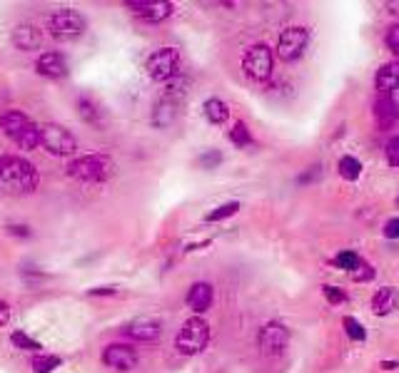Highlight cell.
Returning a JSON list of instances; mask_svg holds the SVG:
<instances>
[{"label": "cell", "mask_w": 399, "mask_h": 373, "mask_svg": "<svg viewBox=\"0 0 399 373\" xmlns=\"http://www.w3.org/2000/svg\"><path fill=\"white\" fill-rule=\"evenodd\" d=\"M38 184H40V174L28 160L13 155L0 157V192L28 194L38 189Z\"/></svg>", "instance_id": "cell-1"}, {"label": "cell", "mask_w": 399, "mask_h": 373, "mask_svg": "<svg viewBox=\"0 0 399 373\" xmlns=\"http://www.w3.org/2000/svg\"><path fill=\"white\" fill-rule=\"evenodd\" d=\"M0 127H3L8 140L16 142L21 150H35L40 145V125H35L23 110L8 107L0 115Z\"/></svg>", "instance_id": "cell-2"}, {"label": "cell", "mask_w": 399, "mask_h": 373, "mask_svg": "<svg viewBox=\"0 0 399 373\" xmlns=\"http://www.w3.org/2000/svg\"><path fill=\"white\" fill-rule=\"evenodd\" d=\"M207 343H210V323L200 316L187 318L175 338V346L182 356H197L205 351Z\"/></svg>", "instance_id": "cell-3"}, {"label": "cell", "mask_w": 399, "mask_h": 373, "mask_svg": "<svg viewBox=\"0 0 399 373\" xmlns=\"http://www.w3.org/2000/svg\"><path fill=\"white\" fill-rule=\"evenodd\" d=\"M113 172V162L108 155H82L67 162V174L80 182H103Z\"/></svg>", "instance_id": "cell-4"}, {"label": "cell", "mask_w": 399, "mask_h": 373, "mask_svg": "<svg viewBox=\"0 0 399 373\" xmlns=\"http://www.w3.org/2000/svg\"><path fill=\"white\" fill-rule=\"evenodd\" d=\"M180 62L177 48H158L145 62V72L155 82H170L180 75Z\"/></svg>", "instance_id": "cell-5"}, {"label": "cell", "mask_w": 399, "mask_h": 373, "mask_svg": "<svg viewBox=\"0 0 399 373\" xmlns=\"http://www.w3.org/2000/svg\"><path fill=\"white\" fill-rule=\"evenodd\" d=\"M40 147L55 157H72L77 152V140L67 127L58 122H45L40 125Z\"/></svg>", "instance_id": "cell-6"}, {"label": "cell", "mask_w": 399, "mask_h": 373, "mask_svg": "<svg viewBox=\"0 0 399 373\" xmlns=\"http://www.w3.org/2000/svg\"><path fill=\"white\" fill-rule=\"evenodd\" d=\"M85 18L82 13L72 11V8H60L48 18V33L55 40H75L85 33Z\"/></svg>", "instance_id": "cell-7"}, {"label": "cell", "mask_w": 399, "mask_h": 373, "mask_svg": "<svg viewBox=\"0 0 399 373\" xmlns=\"http://www.w3.org/2000/svg\"><path fill=\"white\" fill-rule=\"evenodd\" d=\"M272 67H275V55L267 45H252L247 48L245 57H242V70L250 80L265 82L272 75Z\"/></svg>", "instance_id": "cell-8"}, {"label": "cell", "mask_w": 399, "mask_h": 373, "mask_svg": "<svg viewBox=\"0 0 399 373\" xmlns=\"http://www.w3.org/2000/svg\"><path fill=\"white\" fill-rule=\"evenodd\" d=\"M290 343V328L280 321H267L257 333V348L262 356H280Z\"/></svg>", "instance_id": "cell-9"}, {"label": "cell", "mask_w": 399, "mask_h": 373, "mask_svg": "<svg viewBox=\"0 0 399 373\" xmlns=\"http://www.w3.org/2000/svg\"><path fill=\"white\" fill-rule=\"evenodd\" d=\"M307 40H310L307 28H302V26L285 28V30L280 33V40H277V55H280V60H285V62L297 60V57L305 52V48H307Z\"/></svg>", "instance_id": "cell-10"}, {"label": "cell", "mask_w": 399, "mask_h": 373, "mask_svg": "<svg viewBox=\"0 0 399 373\" xmlns=\"http://www.w3.org/2000/svg\"><path fill=\"white\" fill-rule=\"evenodd\" d=\"M128 8L138 21L148 26H158L175 13V6L168 0H135V3H128Z\"/></svg>", "instance_id": "cell-11"}, {"label": "cell", "mask_w": 399, "mask_h": 373, "mask_svg": "<svg viewBox=\"0 0 399 373\" xmlns=\"http://www.w3.org/2000/svg\"><path fill=\"white\" fill-rule=\"evenodd\" d=\"M103 363L110 368H118V371H130V368L138 366L140 356H138V348L128 346V343H108L103 348Z\"/></svg>", "instance_id": "cell-12"}, {"label": "cell", "mask_w": 399, "mask_h": 373, "mask_svg": "<svg viewBox=\"0 0 399 373\" xmlns=\"http://www.w3.org/2000/svg\"><path fill=\"white\" fill-rule=\"evenodd\" d=\"M35 70L38 75L48 77V80H60V77L67 75V60L62 52H43L40 57L35 60Z\"/></svg>", "instance_id": "cell-13"}, {"label": "cell", "mask_w": 399, "mask_h": 373, "mask_svg": "<svg viewBox=\"0 0 399 373\" xmlns=\"http://www.w3.org/2000/svg\"><path fill=\"white\" fill-rule=\"evenodd\" d=\"M123 333L133 341H158L163 333V323L158 318H138V321H130Z\"/></svg>", "instance_id": "cell-14"}, {"label": "cell", "mask_w": 399, "mask_h": 373, "mask_svg": "<svg viewBox=\"0 0 399 373\" xmlns=\"http://www.w3.org/2000/svg\"><path fill=\"white\" fill-rule=\"evenodd\" d=\"M399 120V105L394 102L392 95H379L374 100V122L379 130H389Z\"/></svg>", "instance_id": "cell-15"}, {"label": "cell", "mask_w": 399, "mask_h": 373, "mask_svg": "<svg viewBox=\"0 0 399 373\" xmlns=\"http://www.w3.org/2000/svg\"><path fill=\"white\" fill-rule=\"evenodd\" d=\"M13 45H16L18 50H23V52L40 50L43 33L38 30L35 26H31V23H21V26H16V30H13Z\"/></svg>", "instance_id": "cell-16"}, {"label": "cell", "mask_w": 399, "mask_h": 373, "mask_svg": "<svg viewBox=\"0 0 399 373\" xmlns=\"http://www.w3.org/2000/svg\"><path fill=\"white\" fill-rule=\"evenodd\" d=\"M212 299H215V289L207 282H195L187 291V306L195 313H205L212 306Z\"/></svg>", "instance_id": "cell-17"}, {"label": "cell", "mask_w": 399, "mask_h": 373, "mask_svg": "<svg viewBox=\"0 0 399 373\" xmlns=\"http://www.w3.org/2000/svg\"><path fill=\"white\" fill-rule=\"evenodd\" d=\"M374 87L379 95H392L394 90H399V62H387L377 70L374 75Z\"/></svg>", "instance_id": "cell-18"}, {"label": "cell", "mask_w": 399, "mask_h": 373, "mask_svg": "<svg viewBox=\"0 0 399 373\" xmlns=\"http://www.w3.org/2000/svg\"><path fill=\"white\" fill-rule=\"evenodd\" d=\"M177 120V100L175 97H163L153 110V125L158 130H168Z\"/></svg>", "instance_id": "cell-19"}, {"label": "cell", "mask_w": 399, "mask_h": 373, "mask_svg": "<svg viewBox=\"0 0 399 373\" xmlns=\"http://www.w3.org/2000/svg\"><path fill=\"white\" fill-rule=\"evenodd\" d=\"M397 306H399V291L392 286L379 289L372 296V311L377 313V316H389Z\"/></svg>", "instance_id": "cell-20"}, {"label": "cell", "mask_w": 399, "mask_h": 373, "mask_svg": "<svg viewBox=\"0 0 399 373\" xmlns=\"http://www.w3.org/2000/svg\"><path fill=\"white\" fill-rule=\"evenodd\" d=\"M77 115L82 117V122H87V125H92V127H103V122H105L103 110H100V105H97L90 95L77 97Z\"/></svg>", "instance_id": "cell-21"}, {"label": "cell", "mask_w": 399, "mask_h": 373, "mask_svg": "<svg viewBox=\"0 0 399 373\" xmlns=\"http://www.w3.org/2000/svg\"><path fill=\"white\" fill-rule=\"evenodd\" d=\"M202 115H205V120L212 122V125H222V122H227V117H230V107H227V102H222L220 97H207V100L202 102Z\"/></svg>", "instance_id": "cell-22"}, {"label": "cell", "mask_w": 399, "mask_h": 373, "mask_svg": "<svg viewBox=\"0 0 399 373\" xmlns=\"http://www.w3.org/2000/svg\"><path fill=\"white\" fill-rule=\"evenodd\" d=\"M62 366V358L60 356H53V353H35L31 361L33 373H53L55 368Z\"/></svg>", "instance_id": "cell-23"}, {"label": "cell", "mask_w": 399, "mask_h": 373, "mask_svg": "<svg viewBox=\"0 0 399 373\" xmlns=\"http://www.w3.org/2000/svg\"><path fill=\"white\" fill-rule=\"evenodd\" d=\"M337 169H339V177H344L347 182H354L359 174H362V165H359V160H354V157H349V155L337 162Z\"/></svg>", "instance_id": "cell-24"}, {"label": "cell", "mask_w": 399, "mask_h": 373, "mask_svg": "<svg viewBox=\"0 0 399 373\" xmlns=\"http://www.w3.org/2000/svg\"><path fill=\"white\" fill-rule=\"evenodd\" d=\"M11 343L16 348H21V351H28V353H40V341H35L33 336H28L26 331H13L11 336Z\"/></svg>", "instance_id": "cell-25"}, {"label": "cell", "mask_w": 399, "mask_h": 373, "mask_svg": "<svg viewBox=\"0 0 399 373\" xmlns=\"http://www.w3.org/2000/svg\"><path fill=\"white\" fill-rule=\"evenodd\" d=\"M237 212H240V202H225L212 209V212H207L205 222H222V219H227V217H235Z\"/></svg>", "instance_id": "cell-26"}, {"label": "cell", "mask_w": 399, "mask_h": 373, "mask_svg": "<svg viewBox=\"0 0 399 373\" xmlns=\"http://www.w3.org/2000/svg\"><path fill=\"white\" fill-rule=\"evenodd\" d=\"M230 142L232 145H237V147H247V145H252V135H250V130H247V125L242 120H237L235 125L230 127Z\"/></svg>", "instance_id": "cell-27"}, {"label": "cell", "mask_w": 399, "mask_h": 373, "mask_svg": "<svg viewBox=\"0 0 399 373\" xmlns=\"http://www.w3.org/2000/svg\"><path fill=\"white\" fill-rule=\"evenodd\" d=\"M359 262H362V259L354 252H339L337 257H334V264H337L339 269H344V272H354Z\"/></svg>", "instance_id": "cell-28"}, {"label": "cell", "mask_w": 399, "mask_h": 373, "mask_svg": "<svg viewBox=\"0 0 399 373\" xmlns=\"http://www.w3.org/2000/svg\"><path fill=\"white\" fill-rule=\"evenodd\" d=\"M342 323H344V328H347V336L352 338V341H364V336H367V333H364V326L357 321V318L344 316Z\"/></svg>", "instance_id": "cell-29"}, {"label": "cell", "mask_w": 399, "mask_h": 373, "mask_svg": "<svg viewBox=\"0 0 399 373\" xmlns=\"http://www.w3.org/2000/svg\"><path fill=\"white\" fill-rule=\"evenodd\" d=\"M220 162H222V155L217 150H207L197 157V165L202 167V169H215Z\"/></svg>", "instance_id": "cell-30"}, {"label": "cell", "mask_w": 399, "mask_h": 373, "mask_svg": "<svg viewBox=\"0 0 399 373\" xmlns=\"http://www.w3.org/2000/svg\"><path fill=\"white\" fill-rule=\"evenodd\" d=\"M322 294H324V299H327L329 304H334V306H339V304L347 301V294H344L342 289H337V286H329V284H324V286H322Z\"/></svg>", "instance_id": "cell-31"}, {"label": "cell", "mask_w": 399, "mask_h": 373, "mask_svg": "<svg viewBox=\"0 0 399 373\" xmlns=\"http://www.w3.org/2000/svg\"><path fill=\"white\" fill-rule=\"evenodd\" d=\"M384 155H387V162L392 167H399V135L392 137V140L387 142V147H384Z\"/></svg>", "instance_id": "cell-32"}, {"label": "cell", "mask_w": 399, "mask_h": 373, "mask_svg": "<svg viewBox=\"0 0 399 373\" xmlns=\"http://www.w3.org/2000/svg\"><path fill=\"white\" fill-rule=\"evenodd\" d=\"M384 40H387V48L389 50L394 52V55H399V23L397 26H392L387 30V38H384Z\"/></svg>", "instance_id": "cell-33"}, {"label": "cell", "mask_w": 399, "mask_h": 373, "mask_svg": "<svg viewBox=\"0 0 399 373\" xmlns=\"http://www.w3.org/2000/svg\"><path fill=\"white\" fill-rule=\"evenodd\" d=\"M372 267L369 264H364V262H359L357 264V269H354V279H359V282H367V279H372Z\"/></svg>", "instance_id": "cell-34"}, {"label": "cell", "mask_w": 399, "mask_h": 373, "mask_svg": "<svg viewBox=\"0 0 399 373\" xmlns=\"http://www.w3.org/2000/svg\"><path fill=\"white\" fill-rule=\"evenodd\" d=\"M384 237H387V239H397L399 237V217L389 219V222L384 224Z\"/></svg>", "instance_id": "cell-35"}, {"label": "cell", "mask_w": 399, "mask_h": 373, "mask_svg": "<svg viewBox=\"0 0 399 373\" xmlns=\"http://www.w3.org/2000/svg\"><path fill=\"white\" fill-rule=\"evenodd\" d=\"M8 232L13 234V237H23V239H28L31 237V227H26V224H11V227H8Z\"/></svg>", "instance_id": "cell-36"}, {"label": "cell", "mask_w": 399, "mask_h": 373, "mask_svg": "<svg viewBox=\"0 0 399 373\" xmlns=\"http://www.w3.org/2000/svg\"><path fill=\"white\" fill-rule=\"evenodd\" d=\"M90 296H115L118 294V289L115 286H95V289H90Z\"/></svg>", "instance_id": "cell-37"}, {"label": "cell", "mask_w": 399, "mask_h": 373, "mask_svg": "<svg viewBox=\"0 0 399 373\" xmlns=\"http://www.w3.org/2000/svg\"><path fill=\"white\" fill-rule=\"evenodd\" d=\"M11 321V306L6 301H0V326H6Z\"/></svg>", "instance_id": "cell-38"}, {"label": "cell", "mask_w": 399, "mask_h": 373, "mask_svg": "<svg viewBox=\"0 0 399 373\" xmlns=\"http://www.w3.org/2000/svg\"><path fill=\"white\" fill-rule=\"evenodd\" d=\"M6 110H8V95H6V90L0 87V115H3Z\"/></svg>", "instance_id": "cell-39"}, {"label": "cell", "mask_w": 399, "mask_h": 373, "mask_svg": "<svg viewBox=\"0 0 399 373\" xmlns=\"http://www.w3.org/2000/svg\"><path fill=\"white\" fill-rule=\"evenodd\" d=\"M389 13L399 18V3H389Z\"/></svg>", "instance_id": "cell-40"}]
</instances>
